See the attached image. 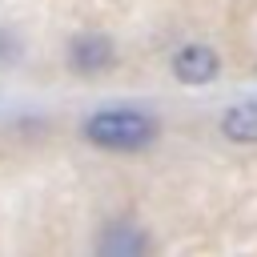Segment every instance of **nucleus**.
<instances>
[{
	"label": "nucleus",
	"mask_w": 257,
	"mask_h": 257,
	"mask_svg": "<svg viewBox=\"0 0 257 257\" xmlns=\"http://www.w3.org/2000/svg\"><path fill=\"white\" fill-rule=\"evenodd\" d=\"M80 137L104 153H141L161 137V124L141 108H96L80 120Z\"/></svg>",
	"instance_id": "obj_1"
},
{
	"label": "nucleus",
	"mask_w": 257,
	"mask_h": 257,
	"mask_svg": "<svg viewBox=\"0 0 257 257\" xmlns=\"http://www.w3.org/2000/svg\"><path fill=\"white\" fill-rule=\"evenodd\" d=\"M169 72H173V80L185 84V88H205V84H213V80L221 76V56H217V48H209V44H201V40H189V44H181V48L173 52Z\"/></svg>",
	"instance_id": "obj_2"
},
{
	"label": "nucleus",
	"mask_w": 257,
	"mask_h": 257,
	"mask_svg": "<svg viewBox=\"0 0 257 257\" xmlns=\"http://www.w3.org/2000/svg\"><path fill=\"white\" fill-rule=\"evenodd\" d=\"M116 64V44L104 32H76L68 40V68L76 76H100Z\"/></svg>",
	"instance_id": "obj_3"
},
{
	"label": "nucleus",
	"mask_w": 257,
	"mask_h": 257,
	"mask_svg": "<svg viewBox=\"0 0 257 257\" xmlns=\"http://www.w3.org/2000/svg\"><path fill=\"white\" fill-rule=\"evenodd\" d=\"M221 137L233 145H257V100H237L217 120Z\"/></svg>",
	"instance_id": "obj_4"
},
{
	"label": "nucleus",
	"mask_w": 257,
	"mask_h": 257,
	"mask_svg": "<svg viewBox=\"0 0 257 257\" xmlns=\"http://www.w3.org/2000/svg\"><path fill=\"white\" fill-rule=\"evenodd\" d=\"M96 249L108 257H141L149 249V237L137 225H108V233L96 241Z\"/></svg>",
	"instance_id": "obj_5"
}]
</instances>
